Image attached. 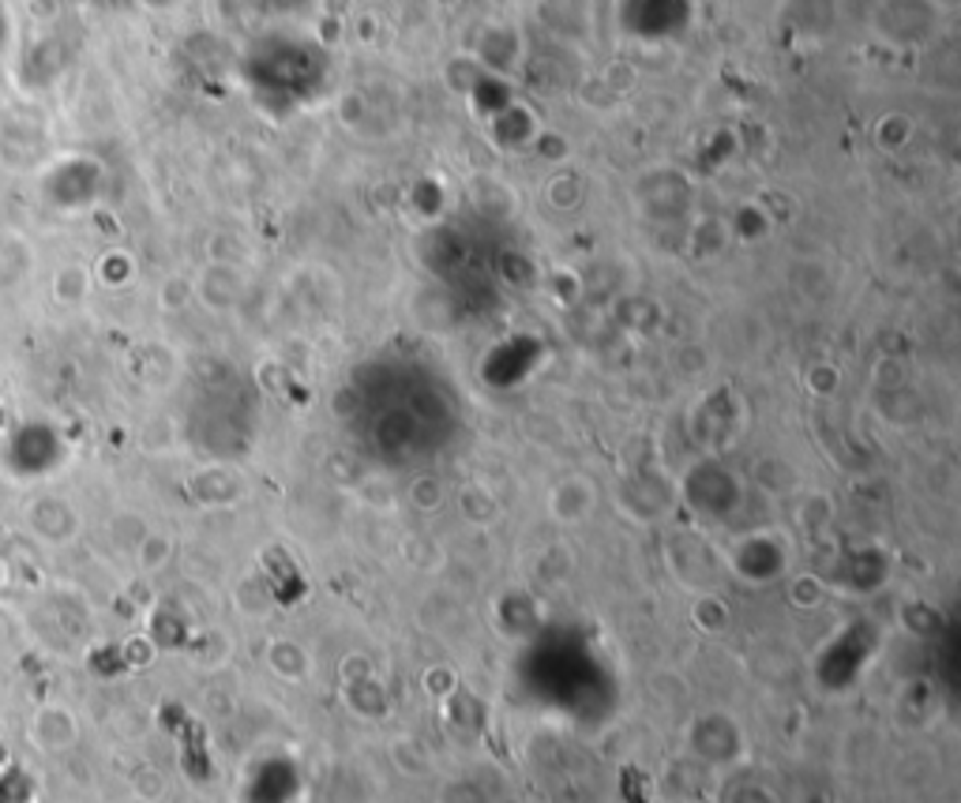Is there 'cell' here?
Here are the masks:
<instances>
[{
  "label": "cell",
  "instance_id": "cell-2",
  "mask_svg": "<svg viewBox=\"0 0 961 803\" xmlns=\"http://www.w3.org/2000/svg\"><path fill=\"white\" fill-rule=\"evenodd\" d=\"M31 736L42 752H68L79 736V725L65 706H46V710H38V718H34Z\"/></svg>",
  "mask_w": 961,
  "mask_h": 803
},
{
  "label": "cell",
  "instance_id": "cell-4",
  "mask_svg": "<svg viewBox=\"0 0 961 803\" xmlns=\"http://www.w3.org/2000/svg\"><path fill=\"white\" fill-rule=\"evenodd\" d=\"M267 668L286 684H297V679H308L312 673V661H308V650L297 646L289 639H275L267 646Z\"/></svg>",
  "mask_w": 961,
  "mask_h": 803
},
{
  "label": "cell",
  "instance_id": "cell-5",
  "mask_svg": "<svg viewBox=\"0 0 961 803\" xmlns=\"http://www.w3.org/2000/svg\"><path fill=\"white\" fill-rule=\"evenodd\" d=\"M49 294H53V301L65 305V308L87 305V297H91V271L79 267V263H65V267L53 271Z\"/></svg>",
  "mask_w": 961,
  "mask_h": 803
},
{
  "label": "cell",
  "instance_id": "cell-3",
  "mask_svg": "<svg viewBox=\"0 0 961 803\" xmlns=\"http://www.w3.org/2000/svg\"><path fill=\"white\" fill-rule=\"evenodd\" d=\"M594 484H590L586 478H563L557 489H552L549 496V511L560 518V523L575 526V523H586L590 511H594Z\"/></svg>",
  "mask_w": 961,
  "mask_h": 803
},
{
  "label": "cell",
  "instance_id": "cell-6",
  "mask_svg": "<svg viewBox=\"0 0 961 803\" xmlns=\"http://www.w3.org/2000/svg\"><path fill=\"white\" fill-rule=\"evenodd\" d=\"M136 555H139V563H144L147 571H158L165 560H170V541H165L162 534H151V537H144V541H139Z\"/></svg>",
  "mask_w": 961,
  "mask_h": 803
},
{
  "label": "cell",
  "instance_id": "cell-1",
  "mask_svg": "<svg viewBox=\"0 0 961 803\" xmlns=\"http://www.w3.org/2000/svg\"><path fill=\"white\" fill-rule=\"evenodd\" d=\"M26 523H31L34 534H38L42 541H49V544L68 541V537H72L76 529H79L76 511L68 507L65 500H53V496L34 500L31 507H26Z\"/></svg>",
  "mask_w": 961,
  "mask_h": 803
}]
</instances>
